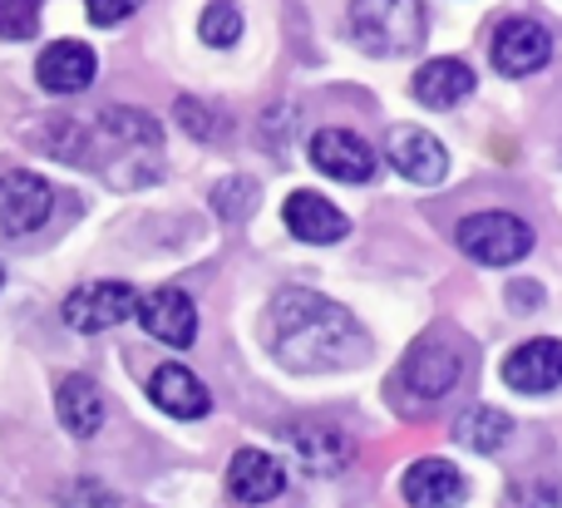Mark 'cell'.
Listing matches in <instances>:
<instances>
[{
	"label": "cell",
	"instance_id": "1",
	"mask_svg": "<svg viewBox=\"0 0 562 508\" xmlns=\"http://www.w3.org/2000/svg\"><path fill=\"white\" fill-rule=\"evenodd\" d=\"M272 346L296 371H326V365L356 361L366 336L346 306L316 292H281L272 302Z\"/></svg>",
	"mask_w": 562,
	"mask_h": 508
},
{
	"label": "cell",
	"instance_id": "2",
	"mask_svg": "<svg viewBox=\"0 0 562 508\" xmlns=\"http://www.w3.org/2000/svg\"><path fill=\"white\" fill-rule=\"evenodd\" d=\"M425 5L419 0H350V35L366 55L395 59L425 45Z\"/></svg>",
	"mask_w": 562,
	"mask_h": 508
},
{
	"label": "cell",
	"instance_id": "3",
	"mask_svg": "<svg viewBox=\"0 0 562 508\" xmlns=\"http://www.w3.org/2000/svg\"><path fill=\"white\" fill-rule=\"evenodd\" d=\"M454 242L484 267H514L533 252V227L514 213H474L454 227Z\"/></svg>",
	"mask_w": 562,
	"mask_h": 508
},
{
	"label": "cell",
	"instance_id": "4",
	"mask_svg": "<svg viewBox=\"0 0 562 508\" xmlns=\"http://www.w3.org/2000/svg\"><path fill=\"white\" fill-rule=\"evenodd\" d=\"M138 312V292L128 282H85L65 296V326L79 336H99Z\"/></svg>",
	"mask_w": 562,
	"mask_h": 508
},
{
	"label": "cell",
	"instance_id": "5",
	"mask_svg": "<svg viewBox=\"0 0 562 508\" xmlns=\"http://www.w3.org/2000/svg\"><path fill=\"white\" fill-rule=\"evenodd\" d=\"M494 69L508 79H528L538 75V69L553 59V35H548V25H538V20L528 15H514L504 20V25L494 30Z\"/></svg>",
	"mask_w": 562,
	"mask_h": 508
},
{
	"label": "cell",
	"instance_id": "6",
	"mask_svg": "<svg viewBox=\"0 0 562 508\" xmlns=\"http://www.w3.org/2000/svg\"><path fill=\"white\" fill-rule=\"evenodd\" d=\"M49 207H55V193L40 173H0V237H25L35 227L49 223Z\"/></svg>",
	"mask_w": 562,
	"mask_h": 508
},
{
	"label": "cell",
	"instance_id": "7",
	"mask_svg": "<svg viewBox=\"0 0 562 508\" xmlns=\"http://www.w3.org/2000/svg\"><path fill=\"white\" fill-rule=\"evenodd\" d=\"M504 385L518 395H548L562 385V341L533 336L504 355Z\"/></svg>",
	"mask_w": 562,
	"mask_h": 508
},
{
	"label": "cell",
	"instance_id": "8",
	"mask_svg": "<svg viewBox=\"0 0 562 508\" xmlns=\"http://www.w3.org/2000/svg\"><path fill=\"white\" fill-rule=\"evenodd\" d=\"M385 158L395 163L400 178H409V183H419V188H435L449 178V148L439 144L429 128H390Z\"/></svg>",
	"mask_w": 562,
	"mask_h": 508
},
{
	"label": "cell",
	"instance_id": "9",
	"mask_svg": "<svg viewBox=\"0 0 562 508\" xmlns=\"http://www.w3.org/2000/svg\"><path fill=\"white\" fill-rule=\"evenodd\" d=\"M311 163L336 183H370L375 178V148L350 128H321L311 138Z\"/></svg>",
	"mask_w": 562,
	"mask_h": 508
},
{
	"label": "cell",
	"instance_id": "10",
	"mask_svg": "<svg viewBox=\"0 0 562 508\" xmlns=\"http://www.w3.org/2000/svg\"><path fill=\"white\" fill-rule=\"evenodd\" d=\"M138 321H144V331L154 336V341L173 346V351H188L198 336V306L188 292H178V286H158L154 296H144L138 302Z\"/></svg>",
	"mask_w": 562,
	"mask_h": 508
},
{
	"label": "cell",
	"instance_id": "11",
	"mask_svg": "<svg viewBox=\"0 0 562 508\" xmlns=\"http://www.w3.org/2000/svg\"><path fill=\"white\" fill-rule=\"evenodd\" d=\"M94 69H99V59L85 39H55L35 59V79L49 94H79V89H89L94 84Z\"/></svg>",
	"mask_w": 562,
	"mask_h": 508
},
{
	"label": "cell",
	"instance_id": "12",
	"mask_svg": "<svg viewBox=\"0 0 562 508\" xmlns=\"http://www.w3.org/2000/svg\"><path fill=\"white\" fill-rule=\"evenodd\" d=\"M459 375H464V355L454 351V346H415V351L405 355V371H400V381L409 385V395H419V400H445L449 391L459 385Z\"/></svg>",
	"mask_w": 562,
	"mask_h": 508
},
{
	"label": "cell",
	"instance_id": "13",
	"mask_svg": "<svg viewBox=\"0 0 562 508\" xmlns=\"http://www.w3.org/2000/svg\"><path fill=\"white\" fill-rule=\"evenodd\" d=\"M281 217H286L291 237H301V242H311V247H330L350 233L346 213H340L336 203H326L321 193H311V188H296V193L281 203Z\"/></svg>",
	"mask_w": 562,
	"mask_h": 508
},
{
	"label": "cell",
	"instance_id": "14",
	"mask_svg": "<svg viewBox=\"0 0 562 508\" xmlns=\"http://www.w3.org/2000/svg\"><path fill=\"white\" fill-rule=\"evenodd\" d=\"M148 400H154L164 415H173V420H203V415L213 410L207 385L178 361L158 365V371L148 375Z\"/></svg>",
	"mask_w": 562,
	"mask_h": 508
},
{
	"label": "cell",
	"instance_id": "15",
	"mask_svg": "<svg viewBox=\"0 0 562 508\" xmlns=\"http://www.w3.org/2000/svg\"><path fill=\"white\" fill-rule=\"evenodd\" d=\"M281 444H286L291 454H296V464L306 474H336L340 464L350 460V444L340 430H330V425H311V420H296L281 430Z\"/></svg>",
	"mask_w": 562,
	"mask_h": 508
},
{
	"label": "cell",
	"instance_id": "16",
	"mask_svg": "<svg viewBox=\"0 0 562 508\" xmlns=\"http://www.w3.org/2000/svg\"><path fill=\"white\" fill-rule=\"evenodd\" d=\"M400 489H405L409 508H454V504H464L469 484L449 460H415L405 470V484H400Z\"/></svg>",
	"mask_w": 562,
	"mask_h": 508
},
{
	"label": "cell",
	"instance_id": "17",
	"mask_svg": "<svg viewBox=\"0 0 562 508\" xmlns=\"http://www.w3.org/2000/svg\"><path fill=\"white\" fill-rule=\"evenodd\" d=\"M227 489L243 504H272L281 489H286V474L272 454L262 450H237L233 464H227Z\"/></svg>",
	"mask_w": 562,
	"mask_h": 508
},
{
	"label": "cell",
	"instance_id": "18",
	"mask_svg": "<svg viewBox=\"0 0 562 508\" xmlns=\"http://www.w3.org/2000/svg\"><path fill=\"white\" fill-rule=\"evenodd\" d=\"M474 94V69L464 59H429L415 69V99L425 109H454Z\"/></svg>",
	"mask_w": 562,
	"mask_h": 508
},
{
	"label": "cell",
	"instance_id": "19",
	"mask_svg": "<svg viewBox=\"0 0 562 508\" xmlns=\"http://www.w3.org/2000/svg\"><path fill=\"white\" fill-rule=\"evenodd\" d=\"M55 410L69 434L89 440V434H99V425H104V395H99V385L89 381V375H65L55 391Z\"/></svg>",
	"mask_w": 562,
	"mask_h": 508
},
{
	"label": "cell",
	"instance_id": "20",
	"mask_svg": "<svg viewBox=\"0 0 562 508\" xmlns=\"http://www.w3.org/2000/svg\"><path fill=\"white\" fill-rule=\"evenodd\" d=\"M508 434H514V420H508L504 410H494V405H474V410H464L454 420V440L464 444V450H474V454L504 450Z\"/></svg>",
	"mask_w": 562,
	"mask_h": 508
},
{
	"label": "cell",
	"instance_id": "21",
	"mask_svg": "<svg viewBox=\"0 0 562 508\" xmlns=\"http://www.w3.org/2000/svg\"><path fill=\"white\" fill-rule=\"evenodd\" d=\"M198 35L213 49H233L243 39V10H237V0H207L203 15H198Z\"/></svg>",
	"mask_w": 562,
	"mask_h": 508
},
{
	"label": "cell",
	"instance_id": "22",
	"mask_svg": "<svg viewBox=\"0 0 562 508\" xmlns=\"http://www.w3.org/2000/svg\"><path fill=\"white\" fill-rule=\"evenodd\" d=\"M213 207L237 223V217H247L257 207V183L252 178H223V183L213 188Z\"/></svg>",
	"mask_w": 562,
	"mask_h": 508
},
{
	"label": "cell",
	"instance_id": "23",
	"mask_svg": "<svg viewBox=\"0 0 562 508\" xmlns=\"http://www.w3.org/2000/svg\"><path fill=\"white\" fill-rule=\"evenodd\" d=\"M40 0H0V39H35Z\"/></svg>",
	"mask_w": 562,
	"mask_h": 508
},
{
	"label": "cell",
	"instance_id": "24",
	"mask_svg": "<svg viewBox=\"0 0 562 508\" xmlns=\"http://www.w3.org/2000/svg\"><path fill=\"white\" fill-rule=\"evenodd\" d=\"M138 5H144V0H85V10H89L94 25H119V20H128Z\"/></svg>",
	"mask_w": 562,
	"mask_h": 508
},
{
	"label": "cell",
	"instance_id": "25",
	"mask_svg": "<svg viewBox=\"0 0 562 508\" xmlns=\"http://www.w3.org/2000/svg\"><path fill=\"white\" fill-rule=\"evenodd\" d=\"M504 508H562V504H558L553 489H538V484H514V489H508V499H504Z\"/></svg>",
	"mask_w": 562,
	"mask_h": 508
},
{
	"label": "cell",
	"instance_id": "26",
	"mask_svg": "<svg viewBox=\"0 0 562 508\" xmlns=\"http://www.w3.org/2000/svg\"><path fill=\"white\" fill-rule=\"evenodd\" d=\"M178 118H183L188 134H198V138H217V124H207V109L198 104V99H178Z\"/></svg>",
	"mask_w": 562,
	"mask_h": 508
},
{
	"label": "cell",
	"instance_id": "27",
	"mask_svg": "<svg viewBox=\"0 0 562 508\" xmlns=\"http://www.w3.org/2000/svg\"><path fill=\"white\" fill-rule=\"evenodd\" d=\"M0 286H5V267H0Z\"/></svg>",
	"mask_w": 562,
	"mask_h": 508
}]
</instances>
